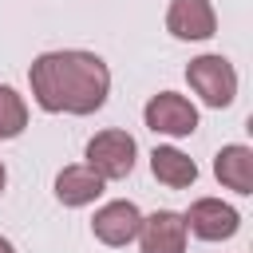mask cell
<instances>
[{
  "instance_id": "1",
  "label": "cell",
  "mask_w": 253,
  "mask_h": 253,
  "mask_svg": "<svg viewBox=\"0 0 253 253\" xmlns=\"http://www.w3.org/2000/svg\"><path fill=\"white\" fill-rule=\"evenodd\" d=\"M32 95L47 115H95L107 103L111 91V71L95 51H43L32 71Z\"/></svg>"
},
{
  "instance_id": "2",
  "label": "cell",
  "mask_w": 253,
  "mask_h": 253,
  "mask_svg": "<svg viewBox=\"0 0 253 253\" xmlns=\"http://www.w3.org/2000/svg\"><path fill=\"white\" fill-rule=\"evenodd\" d=\"M186 79L194 95H202L206 107H229L237 95V71L225 55H198L186 67Z\"/></svg>"
},
{
  "instance_id": "3",
  "label": "cell",
  "mask_w": 253,
  "mask_h": 253,
  "mask_svg": "<svg viewBox=\"0 0 253 253\" xmlns=\"http://www.w3.org/2000/svg\"><path fill=\"white\" fill-rule=\"evenodd\" d=\"M134 138L126 130H99L87 142V170H95L103 182H119L134 170Z\"/></svg>"
},
{
  "instance_id": "4",
  "label": "cell",
  "mask_w": 253,
  "mask_h": 253,
  "mask_svg": "<svg viewBox=\"0 0 253 253\" xmlns=\"http://www.w3.org/2000/svg\"><path fill=\"white\" fill-rule=\"evenodd\" d=\"M142 119L154 134H170V138H186V134L198 130V107L186 95H174V91H158L146 103Z\"/></svg>"
},
{
  "instance_id": "5",
  "label": "cell",
  "mask_w": 253,
  "mask_h": 253,
  "mask_svg": "<svg viewBox=\"0 0 253 253\" xmlns=\"http://www.w3.org/2000/svg\"><path fill=\"white\" fill-rule=\"evenodd\" d=\"M182 221H186V233H194L202 241H225L237 233L241 213L233 206H225L221 198H198L190 206V213H182Z\"/></svg>"
},
{
  "instance_id": "6",
  "label": "cell",
  "mask_w": 253,
  "mask_h": 253,
  "mask_svg": "<svg viewBox=\"0 0 253 253\" xmlns=\"http://www.w3.org/2000/svg\"><path fill=\"white\" fill-rule=\"evenodd\" d=\"M138 229H142V213H138L134 202H107L91 217V233L103 245H126V241L138 237Z\"/></svg>"
},
{
  "instance_id": "7",
  "label": "cell",
  "mask_w": 253,
  "mask_h": 253,
  "mask_svg": "<svg viewBox=\"0 0 253 253\" xmlns=\"http://www.w3.org/2000/svg\"><path fill=\"white\" fill-rule=\"evenodd\" d=\"M138 245H142V253H186V221H182V213L158 210V213L142 217Z\"/></svg>"
},
{
  "instance_id": "8",
  "label": "cell",
  "mask_w": 253,
  "mask_h": 253,
  "mask_svg": "<svg viewBox=\"0 0 253 253\" xmlns=\"http://www.w3.org/2000/svg\"><path fill=\"white\" fill-rule=\"evenodd\" d=\"M166 28L174 40H210L217 28L210 0H174L166 12Z\"/></svg>"
},
{
  "instance_id": "9",
  "label": "cell",
  "mask_w": 253,
  "mask_h": 253,
  "mask_svg": "<svg viewBox=\"0 0 253 253\" xmlns=\"http://www.w3.org/2000/svg\"><path fill=\"white\" fill-rule=\"evenodd\" d=\"M213 174L225 190L233 194H253V150L241 146V142H229L217 150L213 158Z\"/></svg>"
},
{
  "instance_id": "10",
  "label": "cell",
  "mask_w": 253,
  "mask_h": 253,
  "mask_svg": "<svg viewBox=\"0 0 253 253\" xmlns=\"http://www.w3.org/2000/svg\"><path fill=\"white\" fill-rule=\"evenodd\" d=\"M103 194V178L87 166H63L55 178V198L63 206H91Z\"/></svg>"
},
{
  "instance_id": "11",
  "label": "cell",
  "mask_w": 253,
  "mask_h": 253,
  "mask_svg": "<svg viewBox=\"0 0 253 253\" xmlns=\"http://www.w3.org/2000/svg\"><path fill=\"white\" fill-rule=\"evenodd\" d=\"M150 170H154V178H158L162 186H170V190L194 186V178H198L194 158L182 154L178 146H154V154H150Z\"/></svg>"
},
{
  "instance_id": "12",
  "label": "cell",
  "mask_w": 253,
  "mask_h": 253,
  "mask_svg": "<svg viewBox=\"0 0 253 253\" xmlns=\"http://www.w3.org/2000/svg\"><path fill=\"white\" fill-rule=\"evenodd\" d=\"M24 126H28V107H24V99H20L12 87L0 83V138H16Z\"/></svg>"
},
{
  "instance_id": "13",
  "label": "cell",
  "mask_w": 253,
  "mask_h": 253,
  "mask_svg": "<svg viewBox=\"0 0 253 253\" xmlns=\"http://www.w3.org/2000/svg\"><path fill=\"white\" fill-rule=\"evenodd\" d=\"M0 253H16V249H12V241H8V237H0Z\"/></svg>"
},
{
  "instance_id": "14",
  "label": "cell",
  "mask_w": 253,
  "mask_h": 253,
  "mask_svg": "<svg viewBox=\"0 0 253 253\" xmlns=\"http://www.w3.org/2000/svg\"><path fill=\"white\" fill-rule=\"evenodd\" d=\"M4 182H8V174H4V162H0V194H4Z\"/></svg>"
}]
</instances>
